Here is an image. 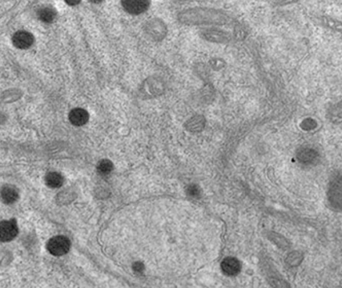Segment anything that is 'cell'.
<instances>
[{"mask_svg": "<svg viewBox=\"0 0 342 288\" xmlns=\"http://www.w3.org/2000/svg\"><path fill=\"white\" fill-rule=\"evenodd\" d=\"M178 19L184 24L224 25L231 21L230 17L221 11L210 8H190L178 14Z\"/></svg>", "mask_w": 342, "mask_h": 288, "instance_id": "6da1fadb", "label": "cell"}, {"mask_svg": "<svg viewBox=\"0 0 342 288\" xmlns=\"http://www.w3.org/2000/svg\"><path fill=\"white\" fill-rule=\"evenodd\" d=\"M329 204L336 210H342V176L335 177L327 189Z\"/></svg>", "mask_w": 342, "mask_h": 288, "instance_id": "7a4b0ae2", "label": "cell"}, {"mask_svg": "<svg viewBox=\"0 0 342 288\" xmlns=\"http://www.w3.org/2000/svg\"><path fill=\"white\" fill-rule=\"evenodd\" d=\"M70 242L65 236H54L47 243V250L54 256H62L69 251Z\"/></svg>", "mask_w": 342, "mask_h": 288, "instance_id": "3957f363", "label": "cell"}, {"mask_svg": "<svg viewBox=\"0 0 342 288\" xmlns=\"http://www.w3.org/2000/svg\"><path fill=\"white\" fill-rule=\"evenodd\" d=\"M145 33L153 40H161L165 37L167 29L165 23L159 19H152L145 23Z\"/></svg>", "mask_w": 342, "mask_h": 288, "instance_id": "277c9868", "label": "cell"}, {"mask_svg": "<svg viewBox=\"0 0 342 288\" xmlns=\"http://www.w3.org/2000/svg\"><path fill=\"white\" fill-rule=\"evenodd\" d=\"M18 228L14 220H4L0 222V242H8L16 237Z\"/></svg>", "mask_w": 342, "mask_h": 288, "instance_id": "5b68a950", "label": "cell"}, {"mask_svg": "<svg viewBox=\"0 0 342 288\" xmlns=\"http://www.w3.org/2000/svg\"><path fill=\"white\" fill-rule=\"evenodd\" d=\"M123 9L129 14L138 15L145 12L150 4V0H121Z\"/></svg>", "mask_w": 342, "mask_h": 288, "instance_id": "8992f818", "label": "cell"}, {"mask_svg": "<svg viewBox=\"0 0 342 288\" xmlns=\"http://www.w3.org/2000/svg\"><path fill=\"white\" fill-rule=\"evenodd\" d=\"M202 36L209 41H217V42H223L228 41L231 39V36L229 33H227L224 30H220L217 28H207L202 30Z\"/></svg>", "mask_w": 342, "mask_h": 288, "instance_id": "52a82bcc", "label": "cell"}, {"mask_svg": "<svg viewBox=\"0 0 342 288\" xmlns=\"http://www.w3.org/2000/svg\"><path fill=\"white\" fill-rule=\"evenodd\" d=\"M19 197L18 189L13 185H4L0 189V199L5 204H12Z\"/></svg>", "mask_w": 342, "mask_h": 288, "instance_id": "ba28073f", "label": "cell"}, {"mask_svg": "<svg viewBox=\"0 0 342 288\" xmlns=\"http://www.w3.org/2000/svg\"><path fill=\"white\" fill-rule=\"evenodd\" d=\"M241 265L239 261L233 257H228L225 258L222 263H221V269L226 275H235L240 271Z\"/></svg>", "mask_w": 342, "mask_h": 288, "instance_id": "9c48e42d", "label": "cell"}, {"mask_svg": "<svg viewBox=\"0 0 342 288\" xmlns=\"http://www.w3.org/2000/svg\"><path fill=\"white\" fill-rule=\"evenodd\" d=\"M33 43V37L26 31H18L13 36V44L19 49H26Z\"/></svg>", "mask_w": 342, "mask_h": 288, "instance_id": "30bf717a", "label": "cell"}, {"mask_svg": "<svg viewBox=\"0 0 342 288\" xmlns=\"http://www.w3.org/2000/svg\"><path fill=\"white\" fill-rule=\"evenodd\" d=\"M296 157L302 164H311L318 158V153L312 148L302 147L297 151Z\"/></svg>", "mask_w": 342, "mask_h": 288, "instance_id": "8fae6325", "label": "cell"}, {"mask_svg": "<svg viewBox=\"0 0 342 288\" xmlns=\"http://www.w3.org/2000/svg\"><path fill=\"white\" fill-rule=\"evenodd\" d=\"M88 113L82 108H75L69 113V120L75 126H82L88 121Z\"/></svg>", "mask_w": 342, "mask_h": 288, "instance_id": "7c38bea8", "label": "cell"}, {"mask_svg": "<svg viewBox=\"0 0 342 288\" xmlns=\"http://www.w3.org/2000/svg\"><path fill=\"white\" fill-rule=\"evenodd\" d=\"M326 117L332 123H342V101H339L328 108Z\"/></svg>", "mask_w": 342, "mask_h": 288, "instance_id": "4fadbf2b", "label": "cell"}, {"mask_svg": "<svg viewBox=\"0 0 342 288\" xmlns=\"http://www.w3.org/2000/svg\"><path fill=\"white\" fill-rule=\"evenodd\" d=\"M45 181L49 187L57 188L62 185L63 177L60 173H58V172H49L45 177Z\"/></svg>", "mask_w": 342, "mask_h": 288, "instance_id": "5bb4252c", "label": "cell"}, {"mask_svg": "<svg viewBox=\"0 0 342 288\" xmlns=\"http://www.w3.org/2000/svg\"><path fill=\"white\" fill-rule=\"evenodd\" d=\"M321 21H322V23L325 26L329 27L330 29L342 33V22L341 21H339L337 19H334V18H332L330 16H323L321 18Z\"/></svg>", "mask_w": 342, "mask_h": 288, "instance_id": "9a60e30c", "label": "cell"}, {"mask_svg": "<svg viewBox=\"0 0 342 288\" xmlns=\"http://www.w3.org/2000/svg\"><path fill=\"white\" fill-rule=\"evenodd\" d=\"M38 15L42 21H44L46 23H50L55 19L56 12L51 7H45L39 11Z\"/></svg>", "mask_w": 342, "mask_h": 288, "instance_id": "2e32d148", "label": "cell"}, {"mask_svg": "<svg viewBox=\"0 0 342 288\" xmlns=\"http://www.w3.org/2000/svg\"><path fill=\"white\" fill-rule=\"evenodd\" d=\"M97 168H98V172H99L100 174L108 175L110 172L112 171V169H113V165H112V163L109 160L104 159V160H101L99 162Z\"/></svg>", "mask_w": 342, "mask_h": 288, "instance_id": "e0dca14e", "label": "cell"}, {"mask_svg": "<svg viewBox=\"0 0 342 288\" xmlns=\"http://www.w3.org/2000/svg\"><path fill=\"white\" fill-rule=\"evenodd\" d=\"M316 126H317V122L312 118H307L303 120L301 123V128L304 130H312L316 128Z\"/></svg>", "mask_w": 342, "mask_h": 288, "instance_id": "ac0fdd59", "label": "cell"}, {"mask_svg": "<svg viewBox=\"0 0 342 288\" xmlns=\"http://www.w3.org/2000/svg\"><path fill=\"white\" fill-rule=\"evenodd\" d=\"M198 190H197V187L196 186H190L189 188H188V193L189 194H191V195H193V196H196L197 194H198Z\"/></svg>", "mask_w": 342, "mask_h": 288, "instance_id": "d6986e66", "label": "cell"}, {"mask_svg": "<svg viewBox=\"0 0 342 288\" xmlns=\"http://www.w3.org/2000/svg\"><path fill=\"white\" fill-rule=\"evenodd\" d=\"M81 0H65V2L68 4V5H71V6H74V5H77L78 3H80Z\"/></svg>", "mask_w": 342, "mask_h": 288, "instance_id": "ffe728a7", "label": "cell"}, {"mask_svg": "<svg viewBox=\"0 0 342 288\" xmlns=\"http://www.w3.org/2000/svg\"><path fill=\"white\" fill-rule=\"evenodd\" d=\"M297 1V0H279V4H289Z\"/></svg>", "mask_w": 342, "mask_h": 288, "instance_id": "44dd1931", "label": "cell"}, {"mask_svg": "<svg viewBox=\"0 0 342 288\" xmlns=\"http://www.w3.org/2000/svg\"><path fill=\"white\" fill-rule=\"evenodd\" d=\"M89 1H91L93 3H100L103 1V0H89Z\"/></svg>", "mask_w": 342, "mask_h": 288, "instance_id": "7402d4cb", "label": "cell"}]
</instances>
